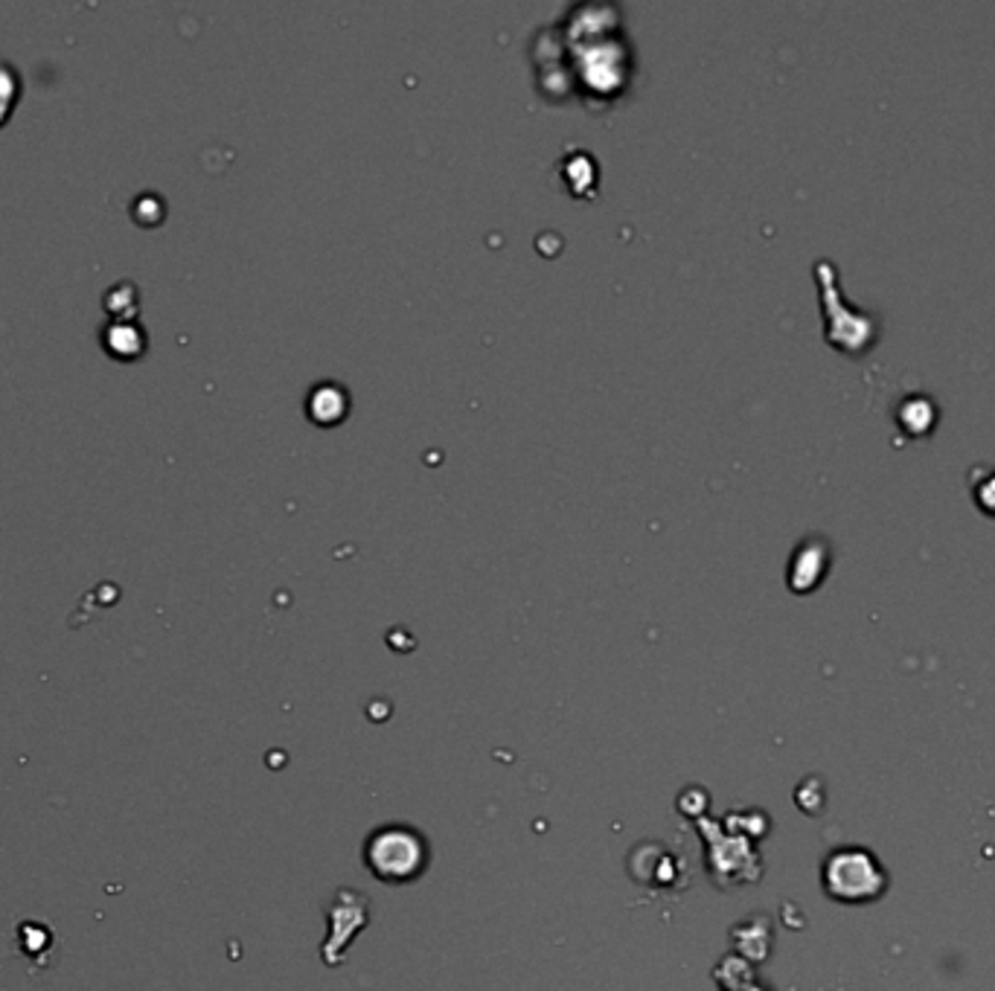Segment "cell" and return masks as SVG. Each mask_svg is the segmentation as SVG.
<instances>
[{"mask_svg": "<svg viewBox=\"0 0 995 991\" xmlns=\"http://www.w3.org/2000/svg\"><path fill=\"white\" fill-rule=\"evenodd\" d=\"M941 422V405L929 393H908L897 405V425L908 439H925Z\"/></svg>", "mask_w": 995, "mask_h": 991, "instance_id": "6", "label": "cell"}, {"mask_svg": "<svg viewBox=\"0 0 995 991\" xmlns=\"http://www.w3.org/2000/svg\"><path fill=\"white\" fill-rule=\"evenodd\" d=\"M967 483H969V495H972V504L986 515V518H995V466L990 462H978L972 469L967 471Z\"/></svg>", "mask_w": 995, "mask_h": 991, "instance_id": "7", "label": "cell"}, {"mask_svg": "<svg viewBox=\"0 0 995 991\" xmlns=\"http://www.w3.org/2000/svg\"><path fill=\"white\" fill-rule=\"evenodd\" d=\"M821 881L830 899L845 904L876 902L888 887L885 867L862 846H842L830 852L821 869Z\"/></svg>", "mask_w": 995, "mask_h": 991, "instance_id": "3", "label": "cell"}, {"mask_svg": "<svg viewBox=\"0 0 995 991\" xmlns=\"http://www.w3.org/2000/svg\"><path fill=\"white\" fill-rule=\"evenodd\" d=\"M370 925V902L356 890H339L329 904V937L320 947L323 963L339 968L347 956L353 939Z\"/></svg>", "mask_w": 995, "mask_h": 991, "instance_id": "4", "label": "cell"}, {"mask_svg": "<svg viewBox=\"0 0 995 991\" xmlns=\"http://www.w3.org/2000/svg\"><path fill=\"white\" fill-rule=\"evenodd\" d=\"M830 556H833V547H830V541L824 535H807V538L800 541L789 567L791 591H815L821 579L826 575V570H830V561H833Z\"/></svg>", "mask_w": 995, "mask_h": 991, "instance_id": "5", "label": "cell"}, {"mask_svg": "<svg viewBox=\"0 0 995 991\" xmlns=\"http://www.w3.org/2000/svg\"><path fill=\"white\" fill-rule=\"evenodd\" d=\"M431 850L428 841L414 826L388 823L379 826L365 843V864L373 878L388 884L417 881L426 872Z\"/></svg>", "mask_w": 995, "mask_h": 991, "instance_id": "2", "label": "cell"}, {"mask_svg": "<svg viewBox=\"0 0 995 991\" xmlns=\"http://www.w3.org/2000/svg\"><path fill=\"white\" fill-rule=\"evenodd\" d=\"M815 283L818 292H821L826 344L836 346L838 352L853 355V358L871 352L882 337V314L847 302L842 285H838V268L826 259H821L815 265Z\"/></svg>", "mask_w": 995, "mask_h": 991, "instance_id": "1", "label": "cell"}]
</instances>
